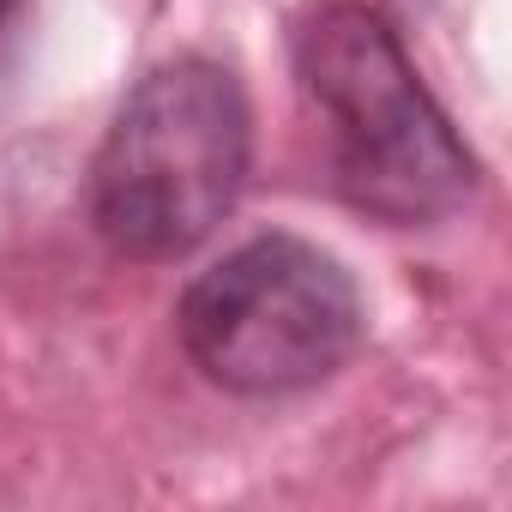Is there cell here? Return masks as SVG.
Masks as SVG:
<instances>
[{
    "label": "cell",
    "mask_w": 512,
    "mask_h": 512,
    "mask_svg": "<svg viewBox=\"0 0 512 512\" xmlns=\"http://www.w3.org/2000/svg\"><path fill=\"white\" fill-rule=\"evenodd\" d=\"M296 67L332 121V181L356 211L416 229L452 217L476 193V157L374 7H320L296 43Z\"/></svg>",
    "instance_id": "1"
},
{
    "label": "cell",
    "mask_w": 512,
    "mask_h": 512,
    "mask_svg": "<svg viewBox=\"0 0 512 512\" xmlns=\"http://www.w3.org/2000/svg\"><path fill=\"white\" fill-rule=\"evenodd\" d=\"M253 115L229 67L181 55L133 85L91 163V223L121 260H181L235 205Z\"/></svg>",
    "instance_id": "2"
},
{
    "label": "cell",
    "mask_w": 512,
    "mask_h": 512,
    "mask_svg": "<svg viewBox=\"0 0 512 512\" xmlns=\"http://www.w3.org/2000/svg\"><path fill=\"white\" fill-rule=\"evenodd\" d=\"M193 368L241 398H284L338 374L362 344V296L350 272L302 235H253L175 308Z\"/></svg>",
    "instance_id": "3"
},
{
    "label": "cell",
    "mask_w": 512,
    "mask_h": 512,
    "mask_svg": "<svg viewBox=\"0 0 512 512\" xmlns=\"http://www.w3.org/2000/svg\"><path fill=\"white\" fill-rule=\"evenodd\" d=\"M19 7H25V0H0V25H7V19H13Z\"/></svg>",
    "instance_id": "4"
}]
</instances>
